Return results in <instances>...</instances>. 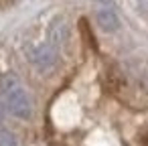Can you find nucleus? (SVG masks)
<instances>
[{
  "label": "nucleus",
  "instance_id": "nucleus-2",
  "mask_svg": "<svg viewBox=\"0 0 148 146\" xmlns=\"http://www.w3.org/2000/svg\"><path fill=\"white\" fill-rule=\"evenodd\" d=\"M29 59L39 71H51L57 65V49L51 43L39 45V47L29 51Z\"/></svg>",
  "mask_w": 148,
  "mask_h": 146
},
{
  "label": "nucleus",
  "instance_id": "nucleus-5",
  "mask_svg": "<svg viewBox=\"0 0 148 146\" xmlns=\"http://www.w3.org/2000/svg\"><path fill=\"white\" fill-rule=\"evenodd\" d=\"M0 146H18V140L10 130L0 128Z\"/></svg>",
  "mask_w": 148,
  "mask_h": 146
},
{
  "label": "nucleus",
  "instance_id": "nucleus-3",
  "mask_svg": "<svg viewBox=\"0 0 148 146\" xmlns=\"http://www.w3.org/2000/svg\"><path fill=\"white\" fill-rule=\"evenodd\" d=\"M49 41L55 49H61L69 41V27L63 19H55L49 27Z\"/></svg>",
  "mask_w": 148,
  "mask_h": 146
},
{
  "label": "nucleus",
  "instance_id": "nucleus-1",
  "mask_svg": "<svg viewBox=\"0 0 148 146\" xmlns=\"http://www.w3.org/2000/svg\"><path fill=\"white\" fill-rule=\"evenodd\" d=\"M0 91L4 95V101H6V108L16 116V118H31L33 114V104H31V97L27 93V89L21 85L18 77L14 73H4L0 77Z\"/></svg>",
  "mask_w": 148,
  "mask_h": 146
},
{
  "label": "nucleus",
  "instance_id": "nucleus-6",
  "mask_svg": "<svg viewBox=\"0 0 148 146\" xmlns=\"http://www.w3.org/2000/svg\"><path fill=\"white\" fill-rule=\"evenodd\" d=\"M136 2H138V8L142 12H148V0H136Z\"/></svg>",
  "mask_w": 148,
  "mask_h": 146
},
{
  "label": "nucleus",
  "instance_id": "nucleus-7",
  "mask_svg": "<svg viewBox=\"0 0 148 146\" xmlns=\"http://www.w3.org/2000/svg\"><path fill=\"white\" fill-rule=\"evenodd\" d=\"M4 120V110H2V106H0V122Z\"/></svg>",
  "mask_w": 148,
  "mask_h": 146
},
{
  "label": "nucleus",
  "instance_id": "nucleus-4",
  "mask_svg": "<svg viewBox=\"0 0 148 146\" xmlns=\"http://www.w3.org/2000/svg\"><path fill=\"white\" fill-rule=\"evenodd\" d=\"M95 21H97L99 29L106 31V33H116L120 29V19L112 8H99L97 14H95Z\"/></svg>",
  "mask_w": 148,
  "mask_h": 146
}]
</instances>
